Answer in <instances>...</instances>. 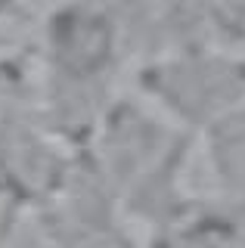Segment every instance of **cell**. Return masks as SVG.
Listing matches in <instances>:
<instances>
[{"mask_svg":"<svg viewBox=\"0 0 245 248\" xmlns=\"http://www.w3.org/2000/svg\"><path fill=\"white\" fill-rule=\"evenodd\" d=\"M140 87L174 121L208 130L245 106V56L220 46L158 53L140 68Z\"/></svg>","mask_w":245,"mask_h":248,"instance_id":"6da1fadb","label":"cell"},{"mask_svg":"<svg viewBox=\"0 0 245 248\" xmlns=\"http://www.w3.org/2000/svg\"><path fill=\"white\" fill-rule=\"evenodd\" d=\"M16 3H19V0H0V19H3V16H10L13 10H16Z\"/></svg>","mask_w":245,"mask_h":248,"instance_id":"277c9868","label":"cell"},{"mask_svg":"<svg viewBox=\"0 0 245 248\" xmlns=\"http://www.w3.org/2000/svg\"><path fill=\"white\" fill-rule=\"evenodd\" d=\"M44 25L53 75L62 78V84L99 87L115 72L124 50V31L103 0H65Z\"/></svg>","mask_w":245,"mask_h":248,"instance_id":"7a4b0ae2","label":"cell"},{"mask_svg":"<svg viewBox=\"0 0 245 248\" xmlns=\"http://www.w3.org/2000/svg\"><path fill=\"white\" fill-rule=\"evenodd\" d=\"M208 152L224 189L245 199V106L208 127Z\"/></svg>","mask_w":245,"mask_h":248,"instance_id":"3957f363","label":"cell"}]
</instances>
